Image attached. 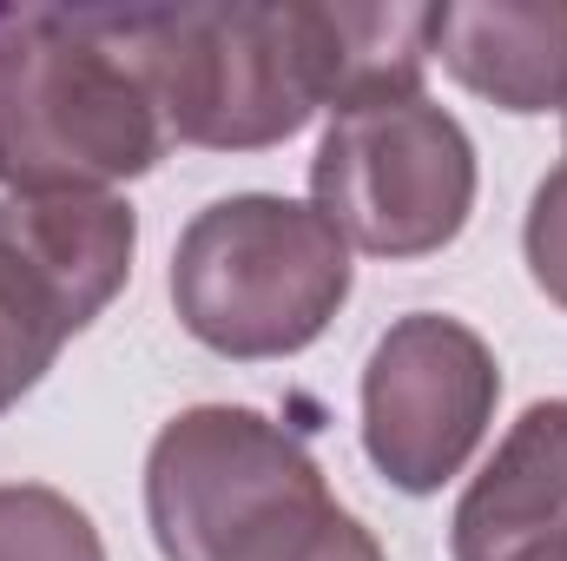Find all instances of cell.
I'll return each instance as SVG.
<instances>
[{"mask_svg":"<svg viewBox=\"0 0 567 561\" xmlns=\"http://www.w3.org/2000/svg\"><path fill=\"white\" fill-rule=\"evenodd\" d=\"M172 145L265 152L317 106L423 93L429 7H133Z\"/></svg>","mask_w":567,"mask_h":561,"instance_id":"6da1fadb","label":"cell"},{"mask_svg":"<svg viewBox=\"0 0 567 561\" xmlns=\"http://www.w3.org/2000/svg\"><path fill=\"white\" fill-rule=\"evenodd\" d=\"M172 152L133 7H0V185L113 192Z\"/></svg>","mask_w":567,"mask_h":561,"instance_id":"7a4b0ae2","label":"cell"},{"mask_svg":"<svg viewBox=\"0 0 567 561\" xmlns=\"http://www.w3.org/2000/svg\"><path fill=\"white\" fill-rule=\"evenodd\" d=\"M145 522L165 561H390L303 436L245 404L178 410L152 436Z\"/></svg>","mask_w":567,"mask_h":561,"instance_id":"3957f363","label":"cell"},{"mask_svg":"<svg viewBox=\"0 0 567 561\" xmlns=\"http://www.w3.org/2000/svg\"><path fill=\"white\" fill-rule=\"evenodd\" d=\"M350 284L357 265L337 225L284 192L212 198L172 252L178 324L231 364L310 350L350 304Z\"/></svg>","mask_w":567,"mask_h":561,"instance_id":"277c9868","label":"cell"},{"mask_svg":"<svg viewBox=\"0 0 567 561\" xmlns=\"http://www.w3.org/2000/svg\"><path fill=\"white\" fill-rule=\"evenodd\" d=\"M475 185V140L429 93H377L330 113L310 159V205L370 258H429L455 245Z\"/></svg>","mask_w":567,"mask_h":561,"instance_id":"5b68a950","label":"cell"},{"mask_svg":"<svg viewBox=\"0 0 567 561\" xmlns=\"http://www.w3.org/2000/svg\"><path fill=\"white\" fill-rule=\"evenodd\" d=\"M502 404L495 350L442 310L396 317L363 364V456L403 496H435L468 469Z\"/></svg>","mask_w":567,"mask_h":561,"instance_id":"8992f818","label":"cell"},{"mask_svg":"<svg viewBox=\"0 0 567 561\" xmlns=\"http://www.w3.org/2000/svg\"><path fill=\"white\" fill-rule=\"evenodd\" d=\"M567 529V397L528 404L462 489L449 522L455 561H522Z\"/></svg>","mask_w":567,"mask_h":561,"instance_id":"52a82bcc","label":"cell"},{"mask_svg":"<svg viewBox=\"0 0 567 561\" xmlns=\"http://www.w3.org/2000/svg\"><path fill=\"white\" fill-rule=\"evenodd\" d=\"M429 60L502 113H567V0L429 7Z\"/></svg>","mask_w":567,"mask_h":561,"instance_id":"ba28073f","label":"cell"},{"mask_svg":"<svg viewBox=\"0 0 567 561\" xmlns=\"http://www.w3.org/2000/svg\"><path fill=\"white\" fill-rule=\"evenodd\" d=\"M0 561H106L93 516L47 482H0Z\"/></svg>","mask_w":567,"mask_h":561,"instance_id":"9c48e42d","label":"cell"},{"mask_svg":"<svg viewBox=\"0 0 567 561\" xmlns=\"http://www.w3.org/2000/svg\"><path fill=\"white\" fill-rule=\"evenodd\" d=\"M522 252H528V278L567 310V159L535 185V198H528Z\"/></svg>","mask_w":567,"mask_h":561,"instance_id":"30bf717a","label":"cell"},{"mask_svg":"<svg viewBox=\"0 0 567 561\" xmlns=\"http://www.w3.org/2000/svg\"><path fill=\"white\" fill-rule=\"evenodd\" d=\"M522 561H567V529H561V536H548L542 549H528Z\"/></svg>","mask_w":567,"mask_h":561,"instance_id":"8fae6325","label":"cell"},{"mask_svg":"<svg viewBox=\"0 0 567 561\" xmlns=\"http://www.w3.org/2000/svg\"><path fill=\"white\" fill-rule=\"evenodd\" d=\"M561 120H567V113H561Z\"/></svg>","mask_w":567,"mask_h":561,"instance_id":"7c38bea8","label":"cell"}]
</instances>
